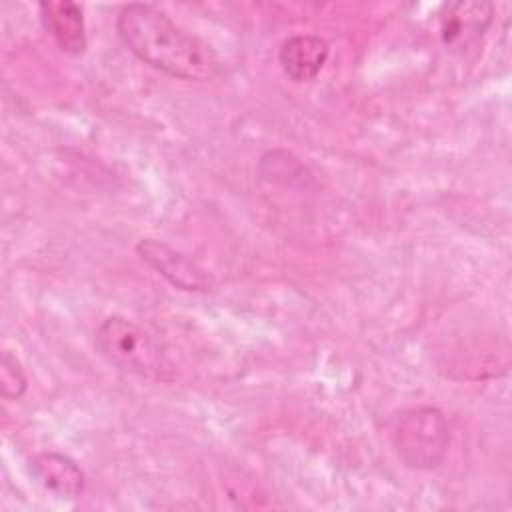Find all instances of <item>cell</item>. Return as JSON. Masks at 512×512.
Masks as SVG:
<instances>
[{
	"label": "cell",
	"instance_id": "obj_10",
	"mask_svg": "<svg viewBox=\"0 0 512 512\" xmlns=\"http://www.w3.org/2000/svg\"><path fill=\"white\" fill-rule=\"evenodd\" d=\"M28 390V378L22 362L10 352L2 350L0 356V394L6 400H20Z\"/></svg>",
	"mask_w": 512,
	"mask_h": 512
},
{
	"label": "cell",
	"instance_id": "obj_9",
	"mask_svg": "<svg viewBox=\"0 0 512 512\" xmlns=\"http://www.w3.org/2000/svg\"><path fill=\"white\" fill-rule=\"evenodd\" d=\"M258 172L262 178H270L272 182L286 188L306 190L310 184H314V174L286 150H268L262 154Z\"/></svg>",
	"mask_w": 512,
	"mask_h": 512
},
{
	"label": "cell",
	"instance_id": "obj_6",
	"mask_svg": "<svg viewBox=\"0 0 512 512\" xmlns=\"http://www.w3.org/2000/svg\"><path fill=\"white\" fill-rule=\"evenodd\" d=\"M34 482L60 500H76L86 490V474L76 460L62 452H36L28 458Z\"/></svg>",
	"mask_w": 512,
	"mask_h": 512
},
{
	"label": "cell",
	"instance_id": "obj_1",
	"mask_svg": "<svg viewBox=\"0 0 512 512\" xmlns=\"http://www.w3.org/2000/svg\"><path fill=\"white\" fill-rule=\"evenodd\" d=\"M116 34L140 62L166 76L206 82L220 72L214 48L154 4H124L116 16Z\"/></svg>",
	"mask_w": 512,
	"mask_h": 512
},
{
	"label": "cell",
	"instance_id": "obj_7",
	"mask_svg": "<svg viewBox=\"0 0 512 512\" xmlns=\"http://www.w3.org/2000/svg\"><path fill=\"white\" fill-rule=\"evenodd\" d=\"M44 30L68 56L84 54L88 46L82 6L72 0H44L38 4Z\"/></svg>",
	"mask_w": 512,
	"mask_h": 512
},
{
	"label": "cell",
	"instance_id": "obj_2",
	"mask_svg": "<svg viewBox=\"0 0 512 512\" xmlns=\"http://www.w3.org/2000/svg\"><path fill=\"white\" fill-rule=\"evenodd\" d=\"M94 348L110 366L140 378H162L168 368L160 340L126 316L104 318L94 330Z\"/></svg>",
	"mask_w": 512,
	"mask_h": 512
},
{
	"label": "cell",
	"instance_id": "obj_8",
	"mask_svg": "<svg viewBox=\"0 0 512 512\" xmlns=\"http://www.w3.org/2000/svg\"><path fill=\"white\" fill-rule=\"evenodd\" d=\"M330 44L318 34H294L278 48L282 72L294 82H312L324 68Z\"/></svg>",
	"mask_w": 512,
	"mask_h": 512
},
{
	"label": "cell",
	"instance_id": "obj_4",
	"mask_svg": "<svg viewBox=\"0 0 512 512\" xmlns=\"http://www.w3.org/2000/svg\"><path fill=\"white\" fill-rule=\"evenodd\" d=\"M494 20V6L484 0H458L442 6L438 14V34L446 50L468 54L476 50Z\"/></svg>",
	"mask_w": 512,
	"mask_h": 512
},
{
	"label": "cell",
	"instance_id": "obj_5",
	"mask_svg": "<svg viewBox=\"0 0 512 512\" xmlns=\"http://www.w3.org/2000/svg\"><path fill=\"white\" fill-rule=\"evenodd\" d=\"M136 252L156 274L178 290L204 294L216 288V280L206 268L164 240L142 238L136 244Z\"/></svg>",
	"mask_w": 512,
	"mask_h": 512
},
{
	"label": "cell",
	"instance_id": "obj_3",
	"mask_svg": "<svg viewBox=\"0 0 512 512\" xmlns=\"http://www.w3.org/2000/svg\"><path fill=\"white\" fill-rule=\"evenodd\" d=\"M390 438L404 466L432 470L448 456L450 426L444 412L436 406H418L396 418Z\"/></svg>",
	"mask_w": 512,
	"mask_h": 512
}]
</instances>
